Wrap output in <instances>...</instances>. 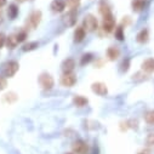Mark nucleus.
Segmentation results:
<instances>
[{
  "label": "nucleus",
  "instance_id": "6",
  "mask_svg": "<svg viewBox=\"0 0 154 154\" xmlns=\"http://www.w3.org/2000/svg\"><path fill=\"white\" fill-rule=\"evenodd\" d=\"M72 149L74 154H86L89 150V146L85 141L83 140H78L72 144Z\"/></svg>",
  "mask_w": 154,
  "mask_h": 154
},
{
  "label": "nucleus",
  "instance_id": "16",
  "mask_svg": "<svg viewBox=\"0 0 154 154\" xmlns=\"http://www.w3.org/2000/svg\"><path fill=\"white\" fill-rule=\"evenodd\" d=\"M107 56H108V58L110 61H115L120 56V50L118 48H115V46H110L107 50Z\"/></svg>",
  "mask_w": 154,
  "mask_h": 154
},
{
  "label": "nucleus",
  "instance_id": "18",
  "mask_svg": "<svg viewBox=\"0 0 154 154\" xmlns=\"http://www.w3.org/2000/svg\"><path fill=\"white\" fill-rule=\"evenodd\" d=\"M148 38H149L148 29H142V30L137 34L136 40H137V43H140V44H144V43L148 42Z\"/></svg>",
  "mask_w": 154,
  "mask_h": 154
},
{
  "label": "nucleus",
  "instance_id": "2",
  "mask_svg": "<svg viewBox=\"0 0 154 154\" xmlns=\"http://www.w3.org/2000/svg\"><path fill=\"white\" fill-rule=\"evenodd\" d=\"M20 69V64L16 61H9L3 66V74L5 78H12L15 76V74L18 72Z\"/></svg>",
  "mask_w": 154,
  "mask_h": 154
},
{
  "label": "nucleus",
  "instance_id": "29",
  "mask_svg": "<svg viewBox=\"0 0 154 154\" xmlns=\"http://www.w3.org/2000/svg\"><path fill=\"white\" fill-rule=\"evenodd\" d=\"M6 86H8V80H6V78H5V76L0 75V91L5 90Z\"/></svg>",
  "mask_w": 154,
  "mask_h": 154
},
{
  "label": "nucleus",
  "instance_id": "1",
  "mask_svg": "<svg viewBox=\"0 0 154 154\" xmlns=\"http://www.w3.org/2000/svg\"><path fill=\"white\" fill-rule=\"evenodd\" d=\"M39 84L40 86L43 88V90L45 91H50L54 89L55 86V79H54V76L49 73H43L40 74L39 76Z\"/></svg>",
  "mask_w": 154,
  "mask_h": 154
},
{
  "label": "nucleus",
  "instance_id": "4",
  "mask_svg": "<svg viewBox=\"0 0 154 154\" xmlns=\"http://www.w3.org/2000/svg\"><path fill=\"white\" fill-rule=\"evenodd\" d=\"M42 11H33L30 12V15L28 16L27 21H26V24H27V28H30V29H35L38 26H39L40 21H42Z\"/></svg>",
  "mask_w": 154,
  "mask_h": 154
},
{
  "label": "nucleus",
  "instance_id": "15",
  "mask_svg": "<svg viewBox=\"0 0 154 154\" xmlns=\"http://www.w3.org/2000/svg\"><path fill=\"white\" fill-rule=\"evenodd\" d=\"M142 70L146 73H153L154 72V58H147L142 63Z\"/></svg>",
  "mask_w": 154,
  "mask_h": 154
},
{
  "label": "nucleus",
  "instance_id": "21",
  "mask_svg": "<svg viewBox=\"0 0 154 154\" xmlns=\"http://www.w3.org/2000/svg\"><path fill=\"white\" fill-rule=\"evenodd\" d=\"M100 12H101V15H102V16H106V15L112 14V10H110L109 5L104 2V0L100 3Z\"/></svg>",
  "mask_w": 154,
  "mask_h": 154
},
{
  "label": "nucleus",
  "instance_id": "35",
  "mask_svg": "<svg viewBox=\"0 0 154 154\" xmlns=\"http://www.w3.org/2000/svg\"><path fill=\"white\" fill-rule=\"evenodd\" d=\"M17 2H24V0H17Z\"/></svg>",
  "mask_w": 154,
  "mask_h": 154
},
{
  "label": "nucleus",
  "instance_id": "32",
  "mask_svg": "<svg viewBox=\"0 0 154 154\" xmlns=\"http://www.w3.org/2000/svg\"><path fill=\"white\" fill-rule=\"evenodd\" d=\"M138 154H150V152H149V149H143V150H141Z\"/></svg>",
  "mask_w": 154,
  "mask_h": 154
},
{
  "label": "nucleus",
  "instance_id": "28",
  "mask_svg": "<svg viewBox=\"0 0 154 154\" xmlns=\"http://www.w3.org/2000/svg\"><path fill=\"white\" fill-rule=\"evenodd\" d=\"M146 143L148 147H154V134H149L146 138Z\"/></svg>",
  "mask_w": 154,
  "mask_h": 154
},
{
  "label": "nucleus",
  "instance_id": "5",
  "mask_svg": "<svg viewBox=\"0 0 154 154\" xmlns=\"http://www.w3.org/2000/svg\"><path fill=\"white\" fill-rule=\"evenodd\" d=\"M102 17H103L102 18V29L106 33H112L115 29V20H114L113 14H109V15H106Z\"/></svg>",
  "mask_w": 154,
  "mask_h": 154
},
{
  "label": "nucleus",
  "instance_id": "26",
  "mask_svg": "<svg viewBox=\"0 0 154 154\" xmlns=\"http://www.w3.org/2000/svg\"><path fill=\"white\" fill-rule=\"evenodd\" d=\"M38 46H39V43H36V42H30L28 44H24L22 50L23 51H32V50H35Z\"/></svg>",
  "mask_w": 154,
  "mask_h": 154
},
{
  "label": "nucleus",
  "instance_id": "7",
  "mask_svg": "<svg viewBox=\"0 0 154 154\" xmlns=\"http://www.w3.org/2000/svg\"><path fill=\"white\" fill-rule=\"evenodd\" d=\"M60 83L62 86L64 88H72L75 85L76 83V75L73 74V73H67V74H63L60 79Z\"/></svg>",
  "mask_w": 154,
  "mask_h": 154
},
{
  "label": "nucleus",
  "instance_id": "19",
  "mask_svg": "<svg viewBox=\"0 0 154 154\" xmlns=\"http://www.w3.org/2000/svg\"><path fill=\"white\" fill-rule=\"evenodd\" d=\"M17 16H18V6L15 5V4L9 5V9H8V17H9L10 20H15Z\"/></svg>",
  "mask_w": 154,
  "mask_h": 154
},
{
  "label": "nucleus",
  "instance_id": "11",
  "mask_svg": "<svg viewBox=\"0 0 154 154\" xmlns=\"http://www.w3.org/2000/svg\"><path fill=\"white\" fill-rule=\"evenodd\" d=\"M74 68H75V61H74L73 58H70V57H69V58H66V60L62 62V64H61V69H62L63 74L73 73Z\"/></svg>",
  "mask_w": 154,
  "mask_h": 154
},
{
  "label": "nucleus",
  "instance_id": "36",
  "mask_svg": "<svg viewBox=\"0 0 154 154\" xmlns=\"http://www.w3.org/2000/svg\"><path fill=\"white\" fill-rule=\"evenodd\" d=\"M66 154H74V153H66Z\"/></svg>",
  "mask_w": 154,
  "mask_h": 154
},
{
  "label": "nucleus",
  "instance_id": "20",
  "mask_svg": "<svg viewBox=\"0 0 154 154\" xmlns=\"http://www.w3.org/2000/svg\"><path fill=\"white\" fill-rule=\"evenodd\" d=\"M17 98H18V96H17L15 92H9V94H5V95L3 96V101H4L5 103H9V104L16 102Z\"/></svg>",
  "mask_w": 154,
  "mask_h": 154
},
{
  "label": "nucleus",
  "instance_id": "8",
  "mask_svg": "<svg viewBox=\"0 0 154 154\" xmlns=\"http://www.w3.org/2000/svg\"><path fill=\"white\" fill-rule=\"evenodd\" d=\"M76 16H78V11L76 10H69L64 16H63V22L67 27H73L76 23Z\"/></svg>",
  "mask_w": 154,
  "mask_h": 154
},
{
  "label": "nucleus",
  "instance_id": "31",
  "mask_svg": "<svg viewBox=\"0 0 154 154\" xmlns=\"http://www.w3.org/2000/svg\"><path fill=\"white\" fill-rule=\"evenodd\" d=\"M129 64H130V60H126V61L123 62V64H122V72H123V73H124V72H128Z\"/></svg>",
  "mask_w": 154,
  "mask_h": 154
},
{
  "label": "nucleus",
  "instance_id": "12",
  "mask_svg": "<svg viewBox=\"0 0 154 154\" xmlns=\"http://www.w3.org/2000/svg\"><path fill=\"white\" fill-rule=\"evenodd\" d=\"M72 102H73V104H74L75 107H78V108H83V107L88 106L89 100H88L86 97L82 96V95H75V96L73 97Z\"/></svg>",
  "mask_w": 154,
  "mask_h": 154
},
{
  "label": "nucleus",
  "instance_id": "23",
  "mask_svg": "<svg viewBox=\"0 0 154 154\" xmlns=\"http://www.w3.org/2000/svg\"><path fill=\"white\" fill-rule=\"evenodd\" d=\"M15 35H16V38H17L18 43H23V42L27 39V36H28V32H27L26 29H21V30L17 32Z\"/></svg>",
  "mask_w": 154,
  "mask_h": 154
},
{
  "label": "nucleus",
  "instance_id": "3",
  "mask_svg": "<svg viewBox=\"0 0 154 154\" xmlns=\"http://www.w3.org/2000/svg\"><path fill=\"white\" fill-rule=\"evenodd\" d=\"M83 28L86 30V32H95L97 28H98V21L97 18L89 14L84 17V21H83Z\"/></svg>",
  "mask_w": 154,
  "mask_h": 154
},
{
  "label": "nucleus",
  "instance_id": "24",
  "mask_svg": "<svg viewBox=\"0 0 154 154\" xmlns=\"http://www.w3.org/2000/svg\"><path fill=\"white\" fill-rule=\"evenodd\" d=\"M66 2H67L69 10H78V8L80 6L82 0H66Z\"/></svg>",
  "mask_w": 154,
  "mask_h": 154
},
{
  "label": "nucleus",
  "instance_id": "34",
  "mask_svg": "<svg viewBox=\"0 0 154 154\" xmlns=\"http://www.w3.org/2000/svg\"><path fill=\"white\" fill-rule=\"evenodd\" d=\"M0 23H2V14H0Z\"/></svg>",
  "mask_w": 154,
  "mask_h": 154
},
{
  "label": "nucleus",
  "instance_id": "22",
  "mask_svg": "<svg viewBox=\"0 0 154 154\" xmlns=\"http://www.w3.org/2000/svg\"><path fill=\"white\" fill-rule=\"evenodd\" d=\"M114 35H115V38H117V39H118L119 42H123V40H124V38H125L124 28H123L122 26L117 27V28H115V32H114Z\"/></svg>",
  "mask_w": 154,
  "mask_h": 154
},
{
  "label": "nucleus",
  "instance_id": "13",
  "mask_svg": "<svg viewBox=\"0 0 154 154\" xmlns=\"http://www.w3.org/2000/svg\"><path fill=\"white\" fill-rule=\"evenodd\" d=\"M86 36V30L83 28V27H78L75 30H74V42L75 43H82L84 42Z\"/></svg>",
  "mask_w": 154,
  "mask_h": 154
},
{
  "label": "nucleus",
  "instance_id": "25",
  "mask_svg": "<svg viewBox=\"0 0 154 154\" xmlns=\"http://www.w3.org/2000/svg\"><path fill=\"white\" fill-rule=\"evenodd\" d=\"M144 120L149 125H154V110H149L144 114Z\"/></svg>",
  "mask_w": 154,
  "mask_h": 154
},
{
  "label": "nucleus",
  "instance_id": "33",
  "mask_svg": "<svg viewBox=\"0 0 154 154\" xmlns=\"http://www.w3.org/2000/svg\"><path fill=\"white\" fill-rule=\"evenodd\" d=\"M4 5H6V0H0V9H2Z\"/></svg>",
  "mask_w": 154,
  "mask_h": 154
},
{
  "label": "nucleus",
  "instance_id": "9",
  "mask_svg": "<svg viewBox=\"0 0 154 154\" xmlns=\"http://www.w3.org/2000/svg\"><path fill=\"white\" fill-rule=\"evenodd\" d=\"M91 90L94 94L98 95V96H106L108 94V88L104 83H101V82H97V83H94L91 85Z\"/></svg>",
  "mask_w": 154,
  "mask_h": 154
},
{
  "label": "nucleus",
  "instance_id": "14",
  "mask_svg": "<svg viewBox=\"0 0 154 154\" xmlns=\"http://www.w3.org/2000/svg\"><path fill=\"white\" fill-rule=\"evenodd\" d=\"M146 5H147V0H132L131 2V6H132V10L135 12L143 11Z\"/></svg>",
  "mask_w": 154,
  "mask_h": 154
},
{
  "label": "nucleus",
  "instance_id": "10",
  "mask_svg": "<svg viewBox=\"0 0 154 154\" xmlns=\"http://www.w3.org/2000/svg\"><path fill=\"white\" fill-rule=\"evenodd\" d=\"M66 6H67V2L66 0H52V3L50 5L51 10L56 14H61L66 10Z\"/></svg>",
  "mask_w": 154,
  "mask_h": 154
},
{
  "label": "nucleus",
  "instance_id": "30",
  "mask_svg": "<svg viewBox=\"0 0 154 154\" xmlns=\"http://www.w3.org/2000/svg\"><path fill=\"white\" fill-rule=\"evenodd\" d=\"M6 44V35L4 33H0V49L4 48Z\"/></svg>",
  "mask_w": 154,
  "mask_h": 154
},
{
  "label": "nucleus",
  "instance_id": "27",
  "mask_svg": "<svg viewBox=\"0 0 154 154\" xmlns=\"http://www.w3.org/2000/svg\"><path fill=\"white\" fill-rule=\"evenodd\" d=\"M92 60H94V57H92V55H91V54H84V55L82 56L80 64H82V66H85V64L90 63Z\"/></svg>",
  "mask_w": 154,
  "mask_h": 154
},
{
  "label": "nucleus",
  "instance_id": "17",
  "mask_svg": "<svg viewBox=\"0 0 154 154\" xmlns=\"http://www.w3.org/2000/svg\"><path fill=\"white\" fill-rule=\"evenodd\" d=\"M18 44H20V43H18V40H17V38H16L15 34H11V35L6 36V44H5V45L8 46V49L14 50Z\"/></svg>",
  "mask_w": 154,
  "mask_h": 154
}]
</instances>
